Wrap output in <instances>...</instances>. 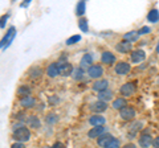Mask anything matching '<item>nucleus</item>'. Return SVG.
Returning a JSON list of instances; mask_svg holds the SVG:
<instances>
[{
	"label": "nucleus",
	"instance_id": "1",
	"mask_svg": "<svg viewBox=\"0 0 159 148\" xmlns=\"http://www.w3.org/2000/svg\"><path fill=\"white\" fill-rule=\"evenodd\" d=\"M29 137H31V131L29 128H27L25 126L17 127L16 130L13 131V139L17 143H23V141H28Z\"/></svg>",
	"mask_w": 159,
	"mask_h": 148
},
{
	"label": "nucleus",
	"instance_id": "2",
	"mask_svg": "<svg viewBox=\"0 0 159 148\" xmlns=\"http://www.w3.org/2000/svg\"><path fill=\"white\" fill-rule=\"evenodd\" d=\"M15 34H16V29H15V27H11V28L8 29V32L6 33V36L3 37L2 42H0V48H7L9 44L12 42Z\"/></svg>",
	"mask_w": 159,
	"mask_h": 148
},
{
	"label": "nucleus",
	"instance_id": "3",
	"mask_svg": "<svg viewBox=\"0 0 159 148\" xmlns=\"http://www.w3.org/2000/svg\"><path fill=\"white\" fill-rule=\"evenodd\" d=\"M72 73H73V66L69 62L58 63V74L60 76L68 77V76H72Z\"/></svg>",
	"mask_w": 159,
	"mask_h": 148
},
{
	"label": "nucleus",
	"instance_id": "4",
	"mask_svg": "<svg viewBox=\"0 0 159 148\" xmlns=\"http://www.w3.org/2000/svg\"><path fill=\"white\" fill-rule=\"evenodd\" d=\"M119 116L122 118L123 120H131L134 116H135V110H134L133 107H123L121 111H119Z\"/></svg>",
	"mask_w": 159,
	"mask_h": 148
},
{
	"label": "nucleus",
	"instance_id": "5",
	"mask_svg": "<svg viewBox=\"0 0 159 148\" xmlns=\"http://www.w3.org/2000/svg\"><path fill=\"white\" fill-rule=\"evenodd\" d=\"M145 58H146V53L143 52V50H141V49L133 50L131 54H130V60H131V62H134V63H139V62L145 61Z\"/></svg>",
	"mask_w": 159,
	"mask_h": 148
},
{
	"label": "nucleus",
	"instance_id": "6",
	"mask_svg": "<svg viewBox=\"0 0 159 148\" xmlns=\"http://www.w3.org/2000/svg\"><path fill=\"white\" fill-rule=\"evenodd\" d=\"M105 131H106V128L103 126H97V127L90 128V131L88 132V136L90 137V139H98L101 135L105 134Z\"/></svg>",
	"mask_w": 159,
	"mask_h": 148
},
{
	"label": "nucleus",
	"instance_id": "7",
	"mask_svg": "<svg viewBox=\"0 0 159 148\" xmlns=\"http://www.w3.org/2000/svg\"><path fill=\"white\" fill-rule=\"evenodd\" d=\"M107 108V103L106 102H102V101H97V102H93L90 105V110L93 112H97V114H101V112L106 111Z\"/></svg>",
	"mask_w": 159,
	"mask_h": 148
},
{
	"label": "nucleus",
	"instance_id": "8",
	"mask_svg": "<svg viewBox=\"0 0 159 148\" xmlns=\"http://www.w3.org/2000/svg\"><path fill=\"white\" fill-rule=\"evenodd\" d=\"M88 74L92 78H99L103 74V69L101 65H92L88 69Z\"/></svg>",
	"mask_w": 159,
	"mask_h": 148
},
{
	"label": "nucleus",
	"instance_id": "9",
	"mask_svg": "<svg viewBox=\"0 0 159 148\" xmlns=\"http://www.w3.org/2000/svg\"><path fill=\"white\" fill-rule=\"evenodd\" d=\"M109 87V81L107 80H98L93 83V90H96L98 93H101L103 90H107Z\"/></svg>",
	"mask_w": 159,
	"mask_h": 148
},
{
	"label": "nucleus",
	"instance_id": "10",
	"mask_svg": "<svg viewBox=\"0 0 159 148\" xmlns=\"http://www.w3.org/2000/svg\"><path fill=\"white\" fill-rule=\"evenodd\" d=\"M130 72V65L127 62H118L116 65V73L119 76H125Z\"/></svg>",
	"mask_w": 159,
	"mask_h": 148
},
{
	"label": "nucleus",
	"instance_id": "11",
	"mask_svg": "<svg viewBox=\"0 0 159 148\" xmlns=\"http://www.w3.org/2000/svg\"><path fill=\"white\" fill-rule=\"evenodd\" d=\"M119 91H121V94L123 97H130L134 94V91H135V86H134V83H125Z\"/></svg>",
	"mask_w": 159,
	"mask_h": 148
},
{
	"label": "nucleus",
	"instance_id": "12",
	"mask_svg": "<svg viewBox=\"0 0 159 148\" xmlns=\"http://www.w3.org/2000/svg\"><path fill=\"white\" fill-rule=\"evenodd\" d=\"M152 140L154 139L148 134H142L141 137H139V146L143 148H148L152 146Z\"/></svg>",
	"mask_w": 159,
	"mask_h": 148
},
{
	"label": "nucleus",
	"instance_id": "13",
	"mask_svg": "<svg viewBox=\"0 0 159 148\" xmlns=\"http://www.w3.org/2000/svg\"><path fill=\"white\" fill-rule=\"evenodd\" d=\"M116 49L119 53H129V52H131V44L127 41H121L116 45Z\"/></svg>",
	"mask_w": 159,
	"mask_h": 148
},
{
	"label": "nucleus",
	"instance_id": "14",
	"mask_svg": "<svg viewBox=\"0 0 159 148\" xmlns=\"http://www.w3.org/2000/svg\"><path fill=\"white\" fill-rule=\"evenodd\" d=\"M89 123H90L92 126L97 127V126H103L105 124V118L101 116V115H93L89 118Z\"/></svg>",
	"mask_w": 159,
	"mask_h": 148
},
{
	"label": "nucleus",
	"instance_id": "15",
	"mask_svg": "<svg viewBox=\"0 0 159 148\" xmlns=\"http://www.w3.org/2000/svg\"><path fill=\"white\" fill-rule=\"evenodd\" d=\"M34 103H36V101H34V98H32L31 95L24 97V98H21V99H20V105H21L23 107H27V108L33 107Z\"/></svg>",
	"mask_w": 159,
	"mask_h": 148
},
{
	"label": "nucleus",
	"instance_id": "16",
	"mask_svg": "<svg viewBox=\"0 0 159 148\" xmlns=\"http://www.w3.org/2000/svg\"><path fill=\"white\" fill-rule=\"evenodd\" d=\"M111 139H113V136H111L110 134H103V135H101V136H99L98 139H97V144H98L99 147H103V148H105V146H106Z\"/></svg>",
	"mask_w": 159,
	"mask_h": 148
},
{
	"label": "nucleus",
	"instance_id": "17",
	"mask_svg": "<svg viewBox=\"0 0 159 148\" xmlns=\"http://www.w3.org/2000/svg\"><path fill=\"white\" fill-rule=\"evenodd\" d=\"M101 61L103 63H113L116 61V56H114L111 52H103L101 56Z\"/></svg>",
	"mask_w": 159,
	"mask_h": 148
},
{
	"label": "nucleus",
	"instance_id": "18",
	"mask_svg": "<svg viewBox=\"0 0 159 148\" xmlns=\"http://www.w3.org/2000/svg\"><path fill=\"white\" fill-rule=\"evenodd\" d=\"M47 73H48V76L51 77V78L57 77V76H58V63H57V62H53V63H51V65L48 66V70H47Z\"/></svg>",
	"mask_w": 159,
	"mask_h": 148
},
{
	"label": "nucleus",
	"instance_id": "19",
	"mask_svg": "<svg viewBox=\"0 0 159 148\" xmlns=\"http://www.w3.org/2000/svg\"><path fill=\"white\" fill-rule=\"evenodd\" d=\"M113 98V91L111 90H103L101 93H98V101H102V102H106V101H110Z\"/></svg>",
	"mask_w": 159,
	"mask_h": 148
},
{
	"label": "nucleus",
	"instance_id": "20",
	"mask_svg": "<svg viewBox=\"0 0 159 148\" xmlns=\"http://www.w3.org/2000/svg\"><path fill=\"white\" fill-rule=\"evenodd\" d=\"M90 65H93V57L90 56V54H85L81 60V69H84V67L89 69Z\"/></svg>",
	"mask_w": 159,
	"mask_h": 148
},
{
	"label": "nucleus",
	"instance_id": "21",
	"mask_svg": "<svg viewBox=\"0 0 159 148\" xmlns=\"http://www.w3.org/2000/svg\"><path fill=\"white\" fill-rule=\"evenodd\" d=\"M138 32H135V31H133V32H127V33H125L123 34V41H127V42H133V41H135L137 38H138Z\"/></svg>",
	"mask_w": 159,
	"mask_h": 148
},
{
	"label": "nucleus",
	"instance_id": "22",
	"mask_svg": "<svg viewBox=\"0 0 159 148\" xmlns=\"http://www.w3.org/2000/svg\"><path fill=\"white\" fill-rule=\"evenodd\" d=\"M126 106H127V102L125 98H118V99L113 102V108H116V110H122V108Z\"/></svg>",
	"mask_w": 159,
	"mask_h": 148
},
{
	"label": "nucleus",
	"instance_id": "23",
	"mask_svg": "<svg viewBox=\"0 0 159 148\" xmlns=\"http://www.w3.org/2000/svg\"><path fill=\"white\" fill-rule=\"evenodd\" d=\"M72 76H73V78L76 81H81V80H84L85 72H84V69H81V67H76V69H73Z\"/></svg>",
	"mask_w": 159,
	"mask_h": 148
},
{
	"label": "nucleus",
	"instance_id": "24",
	"mask_svg": "<svg viewBox=\"0 0 159 148\" xmlns=\"http://www.w3.org/2000/svg\"><path fill=\"white\" fill-rule=\"evenodd\" d=\"M27 124H28V127L36 128V130H37V128L40 127V120H39L37 116H29L27 119Z\"/></svg>",
	"mask_w": 159,
	"mask_h": 148
},
{
	"label": "nucleus",
	"instance_id": "25",
	"mask_svg": "<svg viewBox=\"0 0 159 148\" xmlns=\"http://www.w3.org/2000/svg\"><path fill=\"white\" fill-rule=\"evenodd\" d=\"M147 19H148V21H150V23H157L159 20L158 9H151V11L148 12V15H147Z\"/></svg>",
	"mask_w": 159,
	"mask_h": 148
},
{
	"label": "nucleus",
	"instance_id": "26",
	"mask_svg": "<svg viewBox=\"0 0 159 148\" xmlns=\"http://www.w3.org/2000/svg\"><path fill=\"white\" fill-rule=\"evenodd\" d=\"M29 94H31V89H29L28 86H20L19 89H17V95L19 97H21V98H24V97H28Z\"/></svg>",
	"mask_w": 159,
	"mask_h": 148
},
{
	"label": "nucleus",
	"instance_id": "27",
	"mask_svg": "<svg viewBox=\"0 0 159 148\" xmlns=\"http://www.w3.org/2000/svg\"><path fill=\"white\" fill-rule=\"evenodd\" d=\"M29 76H31L33 80H39V78L43 76V72L40 67H32L31 72H29Z\"/></svg>",
	"mask_w": 159,
	"mask_h": 148
},
{
	"label": "nucleus",
	"instance_id": "28",
	"mask_svg": "<svg viewBox=\"0 0 159 148\" xmlns=\"http://www.w3.org/2000/svg\"><path fill=\"white\" fill-rule=\"evenodd\" d=\"M85 6H86L85 2H80L77 4V15L78 16H82V15L85 13Z\"/></svg>",
	"mask_w": 159,
	"mask_h": 148
},
{
	"label": "nucleus",
	"instance_id": "29",
	"mask_svg": "<svg viewBox=\"0 0 159 148\" xmlns=\"http://www.w3.org/2000/svg\"><path fill=\"white\" fill-rule=\"evenodd\" d=\"M105 148H119V140L116 139V137H113V139L105 146Z\"/></svg>",
	"mask_w": 159,
	"mask_h": 148
},
{
	"label": "nucleus",
	"instance_id": "30",
	"mask_svg": "<svg viewBox=\"0 0 159 148\" xmlns=\"http://www.w3.org/2000/svg\"><path fill=\"white\" fill-rule=\"evenodd\" d=\"M80 40H81V36H80V34H76V36H72V37H69L68 40H66V45H73V44L78 42Z\"/></svg>",
	"mask_w": 159,
	"mask_h": 148
},
{
	"label": "nucleus",
	"instance_id": "31",
	"mask_svg": "<svg viewBox=\"0 0 159 148\" xmlns=\"http://www.w3.org/2000/svg\"><path fill=\"white\" fill-rule=\"evenodd\" d=\"M78 27L80 29H81L82 32H88V21L85 20V19H80V21H78Z\"/></svg>",
	"mask_w": 159,
	"mask_h": 148
},
{
	"label": "nucleus",
	"instance_id": "32",
	"mask_svg": "<svg viewBox=\"0 0 159 148\" xmlns=\"http://www.w3.org/2000/svg\"><path fill=\"white\" fill-rule=\"evenodd\" d=\"M7 20H8V15H3V16L0 17V28H4Z\"/></svg>",
	"mask_w": 159,
	"mask_h": 148
},
{
	"label": "nucleus",
	"instance_id": "33",
	"mask_svg": "<svg viewBox=\"0 0 159 148\" xmlns=\"http://www.w3.org/2000/svg\"><path fill=\"white\" fill-rule=\"evenodd\" d=\"M141 127H142V123L141 122H137L134 126H131V131H133V135H134V132L138 131V130H141Z\"/></svg>",
	"mask_w": 159,
	"mask_h": 148
},
{
	"label": "nucleus",
	"instance_id": "34",
	"mask_svg": "<svg viewBox=\"0 0 159 148\" xmlns=\"http://www.w3.org/2000/svg\"><path fill=\"white\" fill-rule=\"evenodd\" d=\"M148 32H150V28H148V27H143V28H141L138 31V34L141 36V34H147Z\"/></svg>",
	"mask_w": 159,
	"mask_h": 148
},
{
	"label": "nucleus",
	"instance_id": "35",
	"mask_svg": "<svg viewBox=\"0 0 159 148\" xmlns=\"http://www.w3.org/2000/svg\"><path fill=\"white\" fill-rule=\"evenodd\" d=\"M53 122H56V115H54V114H49L47 116V123H53Z\"/></svg>",
	"mask_w": 159,
	"mask_h": 148
},
{
	"label": "nucleus",
	"instance_id": "36",
	"mask_svg": "<svg viewBox=\"0 0 159 148\" xmlns=\"http://www.w3.org/2000/svg\"><path fill=\"white\" fill-rule=\"evenodd\" d=\"M152 146H154V148H159V136L152 140Z\"/></svg>",
	"mask_w": 159,
	"mask_h": 148
},
{
	"label": "nucleus",
	"instance_id": "37",
	"mask_svg": "<svg viewBox=\"0 0 159 148\" xmlns=\"http://www.w3.org/2000/svg\"><path fill=\"white\" fill-rule=\"evenodd\" d=\"M11 148H25V147H24V144H23V143H15V144L11 147Z\"/></svg>",
	"mask_w": 159,
	"mask_h": 148
},
{
	"label": "nucleus",
	"instance_id": "38",
	"mask_svg": "<svg viewBox=\"0 0 159 148\" xmlns=\"http://www.w3.org/2000/svg\"><path fill=\"white\" fill-rule=\"evenodd\" d=\"M122 148H137L135 144H133V143H127V144H125Z\"/></svg>",
	"mask_w": 159,
	"mask_h": 148
},
{
	"label": "nucleus",
	"instance_id": "39",
	"mask_svg": "<svg viewBox=\"0 0 159 148\" xmlns=\"http://www.w3.org/2000/svg\"><path fill=\"white\" fill-rule=\"evenodd\" d=\"M51 148H62V144L61 143H56V144H54L53 147H51Z\"/></svg>",
	"mask_w": 159,
	"mask_h": 148
},
{
	"label": "nucleus",
	"instance_id": "40",
	"mask_svg": "<svg viewBox=\"0 0 159 148\" xmlns=\"http://www.w3.org/2000/svg\"><path fill=\"white\" fill-rule=\"evenodd\" d=\"M157 52H159V44H158V46H157Z\"/></svg>",
	"mask_w": 159,
	"mask_h": 148
},
{
	"label": "nucleus",
	"instance_id": "41",
	"mask_svg": "<svg viewBox=\"0 0 159 148\" xmlns=\"http://www.w3.org/2000/svg\"><path fill=\"white\" fill-rule=\"evenodd\" d=\"M44 148H51V147H44Z\"/></svg>",
	"mask_w": 159,
	"mask_h": 148
}]
</instances>
